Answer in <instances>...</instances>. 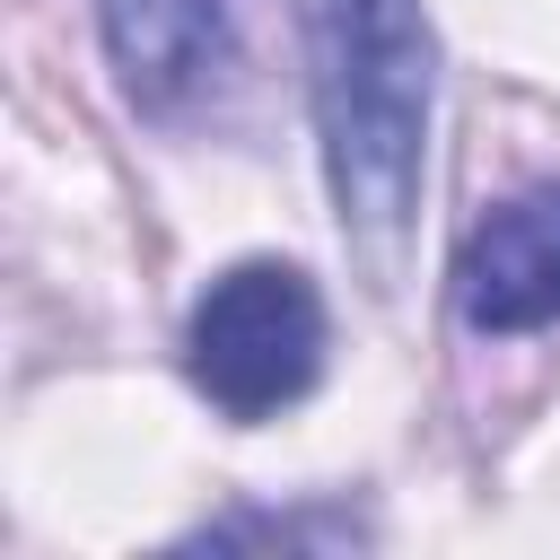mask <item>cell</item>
<instances>
[{"label": "cell", "instance_id": "obj_1", "mask_svg": "<svg viewBox=\"0 0 560 560\" xmlns=\"http://www.w3.org/2000/svg\"><path fill=\"white\" fill-rule=\"evenodd\" d=\"M298 35H306L332 210L368 254H394L429 166L438 35L420 0H298Z\"/></svg>", "mask_w": 560, "mask_h": 560}, {"label": "cell", "instance_id": "obj_2", "mask_svg": "<svg viewBox=\"0 0 560 560\" xmlns=\"http://www.w3.org/2000/svg\"><path fill=\"white\" fill-rule=\"evenodd\" d=\"M184 376L219 420H271L324 376V289L298 262H228L184 315Z\"/></svg>", "mask_w": 560, "mask_h": 560}, {"label": "cell", "instance_id": "obj_3", "mask_svg": "<svg viewBox=\"0 0 560 560\" xmlns=\"http://www.w3.org/2000/svg\"><path fill=\"white\" fill-rule=\"evenodd\" d=\"M455 315L472 332L560 324V175L490 201L455 245Z\"/></svg>", "mask_w": 560, "mask_h": 560}, {"label": "cell", "instance_id": "obj_4", "mask_svg": "<svg viewBox=\"0 0 560 560\" xmlns=\"http://www.w3.org/2000/svg\"><path fill=\"white\" fill-rule=\"evenodd\" d=\"M105 61L149 122H184L236 61V0H96Z\"/></svg>", "mask_w": 560, "mask_h": 560}]
</instances>
